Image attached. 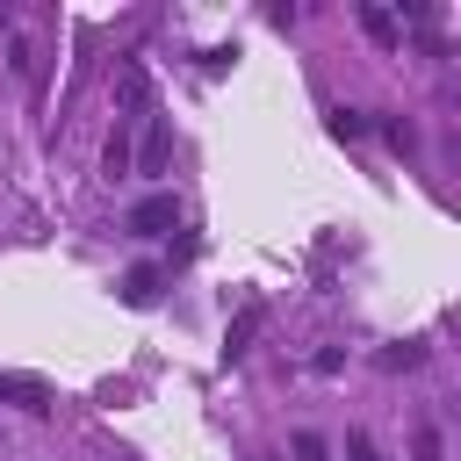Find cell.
I'll return each mask as SVG.
<instances>
[{
  "label": "cell",
  "instance_id": "52a82bcc",
  "mask_svg": "<svg viewBox=\"0 0 461 461\" xmlns=\"http://www.w3.org/2000/svg\"><path fill=\"white\" fill-rule=\"evenodd\" d=\"M418 461H447V439H439V425H418Z\"/></svg>",
  "mask_w": 461,
  "mask_h": 461
},
{
  "label": "cell",
  "instance_id": "8992f818",
  "mask_svg": "<svg viewBox=\"0 0 461 461\" xmlns=\"http://www.w3.org/2000/svg\"><path fill=\"white\" fill-rule=\"evenodd\" d=\"M259 324H267V310H259V303H245V310H238V324H230V360L245 353V339H252Z\"/></svg>",
  "mask_w": 461,
  "mask_h": 461
},
{
  "label": "cell",
  "instance_id": "ba28073f",
  "mask_svg": "<svg viewBox=\"0 0 461 461\" xmlns=\"http://www.w3.org/2000/svg\"><path fill=\"white\" fill-rule=\"evenodd\" d=\"M346 454H353V461H375V439H367V432H346Z\"/></svg>",
  "mask_w": 461,
  "mask_h": 461
},
{
  "label": "cell",
  "instance_id": "277c9868",
  "mask_svg": "<svg viewBox=\"0 0 461 461\" xmlns=\"http://www.w3.org/2000/svg\"><path fill=\"white\" fill-rule=\"evenodd\" d=\"M360 29H367L382 50H403V29H396V14H389V7H375V0H367V7H360Z\"/></svg>",
  "mask_w": 461,
  "mask_h": 461
},
{
  "label": "cell",
  "instance_id": "5b68a950",
  "mask_svg": "<svg viewBox=\"0 0 461 461\" xmlns=\"http://www.w3.org/2000/svg\"><path fill=\"white\" fill-rule=\"evenodd\" d=\"M158 281H166L158 267H130V274H122V295H130V303H151V295H158Z\"/></svg>",
  "mask_w": 461,
  "mask_h": 461
},
{
  "label": "cell",
  "instance_id": "6da1fadb",
  "mask_svg": "<svg viewBox=\"0 0 461 461\" xmlns=\"http://www.w3.org/2000/svg\"><path fill=\"white\" fill-rule=\"evenodd\" d=\"M173 223H180V194H144V202L122 216V230H130V238H166Z\"/></svg>",
  "mask_w": 461,
  "mask_h": 461
},
{
  "label": "cell",
  "instance_id": "7a4b0ae2",
  "mask_svg": "<svg viewBox=\"0 0 461 461\" xmlns=\"http://www.w3.org/2000/svg\"><path fill=\"white\" fill-rule=\"evenodd\" d=\"M0 396L22 403V411H50V389H43L36 375H7V367H0Z\"/></svg>",
  "mask_w": 461,
  "mask_h": 461
},
{
  "label": "cell",
  "instance_id": "3957f363",
  "mask_svg": "<svg viewBox=\"0 0 461 461\" xmlns=\"http://www.w3.org/2000/svg\"><path fill=\"white\" fill-rule=\"evenodd\" d=\"M166 158H173V137H166L158 115H144V158H137V173H166Z\"/></svg>",
  "mask_w": 461,
  "mask_h": 461
}]
</instances>
